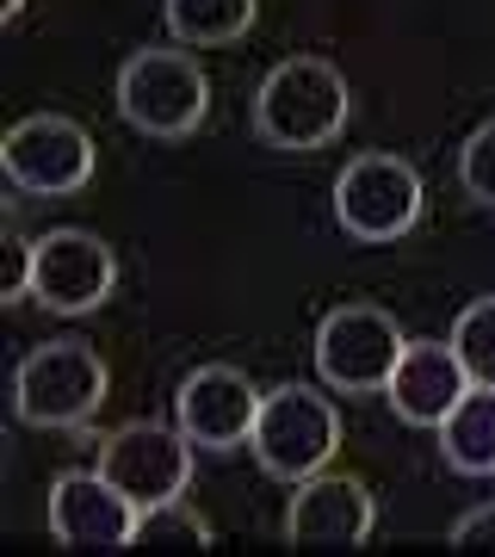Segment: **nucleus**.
<instances>
[{
	"label": "nucleus",
	"mask_w": 495,
	"mask_h": 557,
	"mask_svg": "<svg viewBox=\"0 0 495 557\" xmlns=\"http://www.w3.org/2000/svg\"><path fill=\"white\" fill-rule=\"evenodd\" d=\"M458 180H465V193L483 205H495V119L477 124L465 149H458Z\"/></svg>",
	"instance_id": "nucleus-18"
},
{
	"label": "nucleus",
	"mask_w": 495,
	"mask_h": 557,
	"mask_svg": "<svg viewBox=\"0 0 495 557\" xmlns=\"http://www.w3.org/2000/svg\"><path fill=\"white\" fill-rule=\"evenodd\" d=\"M483 545H495V502L453 520V552H483Z\"/></svg>",
	"instance_id": "nucleus-20"
},
{
	"label": "nucleus",
	"mask_w": 495,
	"mask_h": 557,
	"mask_svg": "<svg viewBox=\"0 0 495 557\" xmlns=\"http://www.w3.org/2000/svg\"><path fill=\"white\" fill-rule=\"evenodd\" d=\"M137 545H211V527H205V515H193L186 502H156V508H143L137 515Z\"/></svg>",
	"instance_id": "nucleus-17"
},
{
	"label": "nucleus",
	"mask_w": 495,
	"mask_h": 557,
	"mask_svg": "<svg viewBox=\"0 0 495 557\" xmlns=\"http://www.w3.org/2000/svg\"><path fill=\"white\" fill-rule=\"evenodd\" d=\"M403 329L396 317H384L378 304H341L329 310L317 329V372L335 391H384L396 372V359H403Z\"/></svg>",
	"instance_id": "nucleus-6"
},
{
	"label": "nucleus",
	"mask_w": 495,
	"mask_h": 557,
	"mask_svg": "<svg viewBox=\"0 0 495 557\" xmlns=\"http://www.w3.org/2000/svg\"><path fill=\"white\" fill-rule=\"evenodd\" d=\"M137 502L106 471H62L50 490V533L69 552H124L137 545Z\"/></svg>",
	"instance_id": "nucleus-11"
},
{
	"label": "nucleus",
	"mask_w": 495,
	"mask_h": 557,
	"mask_svg": "<svg viewBox=\"0 0 495 557\" xmlns=\"http://www.w3.org/2000/svg\"><path fill=\"white\" fill-rule=\"evenodd\" d=\"M161 13L180 44H236L255 25L260 0H161Z\"/></svg>",
	"instance_id": "nucleus-15"
},
{
	"label": "nucleus",
	"mask_w": 495,
	"mask_h": 557,
	"mask_svg": "<svg viewBox=\"0 0 495 557\" xmlns=\"http://www.w3.org/2000/svg\"><path fill=\"white\" fill-rule=\"evenodd\" d=\"M440 446H446V465L465 471V478H490L495 471V384H471L458 409L440 421Z\"/></svg>",
	"instance_id": "nucleus-14"
},
{
	"label": "nucleus",
	"mask_w": 495,
	"mask_h": 557,
	"mask_svg": "<svg viewBox=\"0 0 495 557\" xmlns=\"http://www.w3.org/2000/svg\"><path fill=\"white\" fill-rule=\"evenodd\" d=\"M106 359L87 341H44L13 372V409L32 428H81L106 403Z\"/></svg>",
	"instance_id": "nucleus-2"
},
{
	"label": "nucleus",
	"mask_w": 495,
	"mask_h": 557,
	"mask_svg": "<svg viewBox=\"0 0 495 557\" xmlns=\"http://www.w3.org/2000/svg\"><path fill=\"white\" fill-rule=\"evenodd\" d=\"M0 292L7 298H32V242L20 236V230H7V242H0Z\"/></svg>",
	"instance_id": "nucleus-19"
},
{
	"label": "nucleus",
	"mask_w": 495,
	"mask_h": 557,
	"mask_svg": "<svg viewBox=\"0 0 495 557\" xmlns=\"http://www.w3.org/2000/svg\"><path fill=\"white\" fill-rule=\"evenodd\" d=\"M20 7L25 0H0V20H20Z\"/></svg>",
	"instance_id": "nucleus-21"
},
{
	"label": "nucleus",
	"mask_w": 495,
	"mask_h": 557,
	"mask_svg": "<svg viewBox=\"0 0 495 557\" xmlns=\"http://www.w3.org/2000/svg\"><path fill=\"white\" fill-rule=\"evenodd\" d=\"M384 391H391V409L403 421L440 428L458 409V397L471 391V372H465V359H458L453 341H409Z\"/></svg>",
	"instance_id": "nucleus-12"
},
{
	"label": "nucleus",
	"mask_w": 495,
	"mask_h": 557,
	"mask_svg": "<svg viewBox=\"0 0 495 557\" xmlns=\"http://www.w3.org/2000/svg\"><path fill=\"white\" fill-rule=\"evenodd\" d=\"M453 347H458V359H465L471 384H495V298H477V304L458 310Z\"/></svg>",
	"instance_id": "nucleus-16"
},
{
	"label": "nucleus",
	"mask_w": 495,
	"mask_h": 557,
	"mask_svg": "<svg viewBox=\"0 0 495 557\" xmlns=\"http://www.w3.org/2000/svg\"><path fill=\"white\" fill-rule=\"evenodd\" d=\"M248 446H255L267 478L304 483L335 458L341 416H335V403L322 397V391H310V384H279V391L260 397V421H255Z\"/></svg>",
	"instance_id": "nucleus-3"
},
{
	"label": "nucleus",
	"mask_w": 495,
	"mask_h": 557,
	"mask_svg": "<svg viewBox=\"0 0 495 557\" xmlns=\"http://www.w3.org/2000/svg\"><path fill=\"white\" fill-rule=\"evenodd\" d=\"M119 112L149 137H186L211 112V81L186 50H137L119 69Z\"/></svg>",
	"instance_id": "nucleus-4"
},
{
	"label": "nucleus",
	"mask_w": 495,
	"mask_h": 557,
	"mask_svg": "<svg viewBox=\"0 0 495 557\" xmlns=\"http://www.w3.org/2000/svg\"><path fill=\"white\" fill-rule=\"evenodd\" d=\"M99 471L137 508H156V502H174L193 478V440L180 428H161V421H124L99 446Z\"/></svg>",
	"instance_id": "nucleus-9"
},
{
	"label": "nucleus",
	"mask_w": 495,
	"mask_h": 557,
	"mask_svg": "<svg viewBox=\"0 0 495 557\" xmlns=\"http://www.w3.org/2000/svg\"><path fill=\"white\" fill-rule=\"evenodd\" d=\"M335 218L359 242H396L421 218V174L391 149L354 156L335 180Z\"/></svg>",
	"instance_id": "nucleus-5"
},
{
	"label": "nucleus",
	"mask_w": 495,
	"mask_h": 557,
	"mask_svg": "<svg viewBox=\"0 0 495 557\" xmlns=\"http://www.w3.org/2000/svg\"><path fill=\"white\" fill-rule=\"evenodd\" d=\"M0 168H7V180L20 193L62 199V193H81L94 180V137L75 119H62V112H32V119H20L7 131Z\"/></svg>",
	"instance_id": "nucleus-7"
},
{
	"label": "nucleus",
	"mask_w": 495,
	"mask_h": 557,
	"mask_svg": "<svg viewBox=\"0 0 495 557\" xmlns=\"http://www.w3.org/2000/svg\"><path fill=\"white\" fill-rule=\"evenodd\" d=\"M372 520L378 508L366 483L317 471V478L297 483L292 508H285V533H292V545H366Z\"/></svg>",
	"instance_id": "nucleus-13"
},
{
	"label": "nucleus",
	"mask_w": 495,
	"mask_h": 557,
	"mask_svg": "<svg viewBox=\"0 0 495 557\" xmlns=\"http://www.w3.org/2000/svg\"><path fill=\"white\" fill-rule=\"evenodd\" d=\"M354 112V94H347V75L322 57H285L273 75L260 81L255 94V131L260 143L273 149H322L329 137H341V124Z\"/></svg>",
	"instance_id": "nucleus-1"
},
{
	"label": "nucleus",
	"mask_w": 495,
	"mask_h": 557,
	"mask_svg": "<svg viewBox=\"0 0 495 557\" xmlns=\"http://www.w3.org/2000/svg\"><path fill=\"white\" fill-rule=\"evenodd\" d=\"M174 416H180V434L193 440V446H205V453H236V446L255 440L260 391L236 366H198L180 384Z\"/></svg>",
	"instance_id": "nucleus-10"
},
{
	"label": "nucleus",
	"mask_w": 495,
	"mask_h": 557,
	"mask_svg": "<svg viewBox=\"0 0 495 557\" xmlns=\"http://www.w3.org/2000/svg\"><path fill=\"white\" fill-rule=\"evenodd\" d=\"M112 285H119V255L94 230H50L32 242V298L44 310H62V317L99 310Z\"/></svg>",
	"instance_id": "nucleus-8"
}]
</instances>
